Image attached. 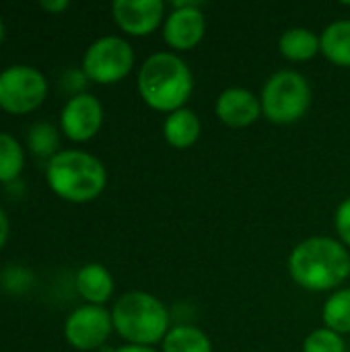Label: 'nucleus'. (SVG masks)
<instances>
[{
	"label": "nucleus",
	"mask_w": 350,
	"mask_h": 352,
	"mask_svg": "<svg viewBox=\"0 0 350 352\" xmlns=\"http://www.w3.org/2000/svg\"><path fill=\"white\" fill-rule=\"evenodd\" d=\"M113 332L111 311L101 305H80L72 309L64 322L66 342L80 352L101 349Z\"/></svg>",
	"instance_id": "6e6552de"
},
{
	"label": "nucleus",
	"mask_w": 350,
	"mask_h": 352,
	"mask_svg": "<svg viewBox=\"0 0 350 352\" xmlns=\"http://www.w3.org/2000/svg\"><path fill=\"white\" fill-rule=\"evenodd\" d=\"M200 134H202L200 118L190 107H182L169 113L163 122V136L167 144H171L177 151L192 148L200 140Z\"/></svg>",
	"instance_id": "4468645a"
},
{
	"label": "nucleus",
	"mask_w": 350,
	"mask_h": 352,
	"mask_svg": "<svg viewBox=\"0 0 350 352\" xmlns=\"http://www.w3.org/2000/svg\"><path fill=\"white\" fill-rule=\"evenodd\" d=\"M278 52L289 62H309L311 58L322 54L320 35H316L307 27H291L281 35Z\"/></svg>",
	"instance_id": "2eb2a0df"
},
{
	"label": "nucleus",
	"mask_w": 350,
	"mask_h": 352,
	"mask_svg": "<svg viewBox=\"0 0 350 352\" xmlns=\"http://www.w3.org/2000/svg\"><path fill=\"white\" fill-rule=\"evenodd\" d=\"M8 237H10V219H8L6 210L0 206V252L8 243Z\"/></svg>",
	"instance_id": "a878e982"
},
{
	"label": "nucleus",
	"mask_w": 350,
	"mask_h": 352,
	"mask_svg": "<svg viewBox=\"0 0 350 352\" xmlns=\"http://www.w3.org/2000/svg\"><path fill=\"white\" fill-rule=\"evenodd\" d=\"M161 352H212V342L200 328L179 324L163 338Z\"/></svg>",
	"instance_id": "f3484780"
},
{
	"label": "nucleus",
	"mask_w": 350,
	"mask_h": 352,
	"mask_svg": "<svg viewBox=\"0 0 350 352\" xmlns=\"http://www.w3.org/2000/svg\"><path fill=\"white\" fill-rule=\"evenodd\" d=\"M39 8H43L45 12H52V14H60L66 8H70V2L68 0H41Z\"/></svg>",
	"instance_id": "393cba45"
},
{
	"label": "nucleus",
	"mask_w": 350,
	"mask_h": 352,
	"mask_svg": "<svg viewBox=\"0 0 350 352\" xmlns=\"http://www.w3.org/2000/svg\"><path fill=\"white\" fill-rule=\"evenodd\" d=\"M334 227H336V233L340 237V243L350 248V198L342 200L340 206L336 208Z\"/></svg>",
	"instance_id": "5701e85b"
},
{
	"label": "nucleus",
	"mask_w": 350,
	"mask_h": 352,
	"mask_svg": "<svg viewBox=\"0 0 350 352\" xmlns=\"http://www.w3.org/2000/svg\"><path fill=\"white\" fill-rule=\"evenodd\" d=\"M111 322L113 332H118L126 344L136 346L161 344L171 330L165 303L146 291H130L120 295L111 307Z\"/></svg>",
	"instance_id": "20e7f679"
},
{
	"label": "nucleus",
	"mask_w": 350,
	"mask_h": 352,
	"mask_svg": "<svg viewBox=\"0 0 350 352\" xmlns=\"http://www.w3.org/2000/svg\"><path fill=\"white\" fill-rule=\"evenodd\" d=\"M136 62V54L128 39L105 35L95 39L83 56V72L95 85H116L124 80Z\"/></svg>",
	"instance_id": "0eeeda50"
},
{
	"label": "nucleus",
	"mask_w": 350,
	"mask_h": 352,
	"mask_svg": "<svg viewBox=\"0 0 350 352\" xmlns=\"http://www.w3.org/2000/svg\"><path fill=\"white\" fill-rule=\"evenodd\" d=\"M50 91L45 74L29 64H12L0 70V109L10 116L37 111Z\"/></svg>",
	"instance_id": "423d86ee"
},
{
	"label": "nucleus",
	"mask_w": 350,
	"mask_h": 352,
	"mask_svg": "<svg viewBox=\"0 0 350 352\" xmlns=\"http://www.w3.org/2000/svg\"><path fill=\"white\" fill-rule=\"evenodd\" d=\"M87 80H89V78L85 76L83 68H80V70H68V72L64 74V78H62V82H64V89L72 93L70 97H74V95H80V93H87V91H85V85H87Z\"/></svg>",
	"instance_id": "b1692460"
},
{
	"label": "nucleus",
	"mask_w": 350,
	"mask_h": 352,
	"mask_svg": "<svg viewBox=\"0 0 350 352\" xmlns=\"http://www.w3.org/2000/svg\"><path fill=\"white\" fill-rule=\"evenodd\" d=\"M324 328L344 336L350 334V289L334 291L322 309Z\"/></svg>",
	"instance_id": "6ab92c4d"
},
{
	"label": "nucleus",
	"mask_w": 350,
	"mask_h": 352,
	"mask_svg": "<svg viewBox=\"0 0 350 352\" xmlns=\"http://www.w3.org/2000/svg\"><path fill=\"white\" fill-rule=\"evenodd\" d=\"M4 35H6V27H4L2 16H0V45H2V41H4Z\"/></svg>",
	"instance_id": "cd10ccee"
},
{
	"label": "nucleus",
	"mask_w": 350,
	"mask_h": 352,
	"mask_svg": "<svg viewBox=\"0 0 350 352\" xmlns=\"http://www.w3.org/2000/svg\"><path fill=\"white\" fill-rule=\"evenodd\" d=\"M217 118L229 128H248L256 124L262 116L260 97L243 87L225 89L215 103Z\"/></svg>",
	"instance_id": "f8f14e48"
},
{
	"label": "nucleus",
	"mask_w": 350,
	"mask_h": 352,
	"mask_svg": "<svg viewBox=\"0 0 350 352\" xmlns=\"http://www.w3.org/2000/svg\"><path fill=\"white\" fill-rule=\"evenodd\" d=\"M27 148L41 159H52L60 153V130L50 122H35L27 132Z\"/></svg>",
	"instance_id": "aec40b11"
},
{
	"label": "nucleus",
	"mask_w": 350,
	"mask_h": 352,
	"mask_svg": "<svg viewBox=\"0 0 350 352\" xmlns=\"http://www.w3.org/2000/svg\"><path fill=\"white\" fill-rule=\"evenodd\" d=\"M111 352H159L155 351L153 346H136V344H124V346H120V349H116V351Z\"/></svg>",
	"instance_id": "bb28decb"
},
{
	"label": "nucleus",
	"mask_w": 350,
	"mask_h": 352,
	"mask_svg": "<svg viewBox=\"0 0 350 352\" xmlns=\"http://www.w3.org/2000/svg\"><path fill=\"white\" fill-rule=\"evenodd\" d=\"M303 352H347L344 338L328 328H318L303 340Z\"/></svg>",
	"instance_id": "412c9836"
},
{
	"label": "nucleus",
	"mask_w": 350,
	"mask_h": 352,
	"mask_svg": "<svg viewBox=\"0 0 350 352\" xmlns=\"http://www.w3.org/2000/svg\"><path fill=\"white\" fill-rule=\"evenodd\" d=\"M320 47L328 62L350 68V21L340 19L330 23L320 35Z\"/></svg>",
	"instance_id": "dca6fc26"
},
{
	"label": "nucleus",
	"mask_w": 350,
	"mask_h": 352,
	"mask_svg": "<svg viewBox=\"0 0 350 352\" xmlns=\"http://www.w3.org/2000/svg\"><path fill=\"white\" fill-rule=\"evenodd\" d=\"M111 16L118 29L130 37H146L163 27L165 4L161 0H116Z\"/></svg>",
	"instance_id": "9b49d317"
},
{
	"label": "nucleus",
	"mask_w": 350,
	"mask_h": 352,
	"mask_svg": "<svg viewBox=\"0 0 350 352\" xmlns=\"http://www.w3.org/2000/svg\"><path fill=\"white\" fill-rule=\"evenodd\" d=\"M309 80L297 70H278L262 87V116L272 124H295L311 107Z\"/></svg>",
	"instance_id": "39448f33"
},
{
	"label": "nucleus",
	"mask_w": 350,
	"mask_h": 352,
	"mask_svg": "<svg viewBox=\"0 0 350 352\" xmlns=\"http://www.w3.org/2000/svg\"><path fill=\"white\" fill-rule=\"evenodd\" d=\"M25 169V148L8 132L0 130V184L12 186Z\"/></svg>",
	"instance_id": "a211bd4d"
},
{
	"label": "nucleus",
	"mask_w": 350,
	"mask_h": 352,
	"mask_svg": "<svg viewBox=\"0 0 350 352\" xmlns=\"http://www.w3.org/2000/svg\"><path fill=\"white\" fill-rule=\"evenodd\" d=\"M74 287L87 305H101L103 307L113 297L116 283H113L111 272L103 264L91 262V264H85L78 268L76 278H74Z\"/></svg>",
	"instance_id": "ddd939ff"
},
{
	"label": "nucleus",
	"mask_w": 350,
	"mask_h": 352,
	"mask_svg": "<svg viewBox=\"0 0 350 352\" xmlns=\"http://www.w3.org/2000/svg\"><path fill=\"white\" fill-rule=\"evenodd\" d=\"M0 285L6 293L10 295H23L25 291L31 289L33 285V274L31 270L23 268V266H10L2 272L0 276Z\"/></svg>",
	"instance_id": "4be33fe9"
},
{
	"label": "nucleus",
	"mask_w": 350,
	"mask_h": 352,
	"mask_svg": "<svg viewBox=\"0 0 350 352\" xmlns=\"http://www.w3.org/2000/svg\"><path fill=\"white\" fill-rule=\"evenodd\" d=\"M45 182L64 202L87 204L97 200L107 186V169L95 155L64 148L45 163Z\"/></svg>",
	"instance_id": "7ed1b4c3"
},
{
	"label": "nucleus",
	"mask_w": 350,
	"mask_h": 352,
	"mask_svg": "<svg viewBox=\"0 0 350 352\" xmlns=\"http://www.w3.org/2000/svg\"><path fill=\"white\" fill-rule=\"evenodd\" d=\"M163 41L175 52L194 50L206 33V19L202 4L194 0L173 2L171 10L163 21Z\"/></svg>",
	"instance_id": "1a4fd4ad"
},
{
	"label": "nucleus",
	"mask_w": 350,
	"mask_h": 352,
	"mask_svg": "<svg viewBox=\"0 0 350 352\" xmlns=\"http://www.w3.org/2000/svg\"><path fill=\"white\" fill-rule=\"evenodd\" d=\"M103 126V105L91 93L70 97L60 111V130L72 142L93 140Z\"/></svg>",
	"instance_id": "9d476101"
},
{
	"label": "nucleus",
	"mask_w": 350,
	"mask_h": 352,
	"mask_svg": "<svg viewBox=\"0 0 350 352\" xmlns=\"http://www.w3.org/2000/svg\"><path fill=\"white\" fill-rule=\"evenodd\" d=\"M289 274L293 283L305 291H336L350 276L349 248L326 235L307 237L293 248Z\"/></svg>",
	"instance_id": "f257e3e1"
},
{
	"label": "nucleus",
	"mask_w": 350,
	"mask_h": 352,
	"mask_svg": "<svg viewBox=\"0 0 350 352\" xmlns=\"http://www.w3.org/2000/svg\"><path fill=\"white\" fill-rule=\"evenodd\" d=\"M136 87L144 105L169 116L186 107L194 91V74L175 52H157L142 62Z\"/></svg>",
	"instance_id": "f03ea898"
}]
</instances>
